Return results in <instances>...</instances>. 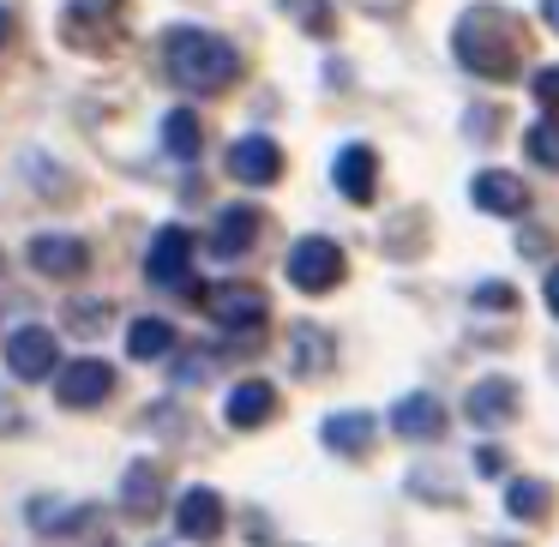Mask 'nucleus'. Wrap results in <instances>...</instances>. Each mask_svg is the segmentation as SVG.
<instances>
[{
    "label": "nucleus",
    "instance_id": "f257e3e1",
    "mask_svg": "<svg viewBox=\"0 0 559 547\" xmlns=\"http://www.w3.org/2000/svg\"><path fill=\"white\" fill-rule=\"evenodd\" d=\"M163 67H169L175 85L187 91H229L235 79H241V49H235L229 37H217V31H169V43H163Z\"/></svg>",
    "mask_w": 559,
    "mask_h": 547
},
{
    "label": "nucleus",
    "instance_id": "f03ea898",
    "mask_svg": "<svg viewBox=\"0 0 559 547\" xmlns=\"http://www.w3.org/2000/svg\"><path fill=\"white\" fill-rule=\"evenodd\" d=\"M457 61L481 79H511L523 61V37H518V19L506 7H475V13L457 19Z\"/></svg>",
    "mask_w": 559,
    "mask_h": 547
},
{
    "label": "nucleus",
    "instance_id": "7ed1b4c3",
    "mask_svg": "<svg viewBox=\"0 0 559 547\" xmlns=\"http://www.w3.org/2000/svg\"><path fill=\"white\" fill-rule=\"evenodd\" d=\"M343 271H349V259H343L337 241H325V235H307V241L289 247V283L301 295H325L343 283Z\"/></svg>",
    "mask_w": 559,
    "mask_h": 547
},
{
    "label": "nucleus",
    "instance_id": "20e7f679",
    "mask_svg": "<svg viewBox=\"0 0 559 547\" xmlns=\"http://www.w3.org/2000/svg\"><path fill=\"white\" fill-rule=\"evenodd\" d=\"M7 367H13L25 385L61 373V343H55V331L49 325H19L13 337H7Z\"/></svg>",
    "mask_w": 559,
    "mask_h": 547
},
{
    "label": "nucleus",
    "instance_id": "39448f33",
    "mask_svg": "<svg viewBox=\"0 0 559 547\" xmlns=\"http://www.w3.org/2000/svg\"><path fill=\"white\" fill-rule=\"evenodd\" d=\"M109 391H115V367L97 361V355H85V361H67L61 373H55V397H61L67 409H97Z\"/></svg>",
    "mask_w": 559,
    "mask_h": 547
},
{
    "label": "nucleus",
    "instance_id": "423d86ee",
    "mask_svg": "<svg viewBox=\"0 0 559 547\" xmlns=\"http://www.w3.org/2000/svg\"><path fill=\"white\" fill-rule=\"evenodd\" d=\"M229 175L235 181H247V187H271L283 175V151H277V139H265V133H241L229 145Z\"/></svg>",
    "mask_w": 559,
    "mask_h": 547
},
{
    "label": "nucleus",
    "instance_id": "0eeeda50",
    "mask_svg": "<svg viewBox=\"0 0 559 547\" xmlns=\"http://www.w3.org/2000/svg\"><path fill=\"white\" fill-rule=\"evenodd\" d=\"M115 25H121V0H73L61 19V37L73 49H91V43H109Z\"/></svg>",
    "mask_w": 559,
    "mask_h": 547
},
{
    "label": "nucleus",
    "instance_id": "6e6552de",
    "mask_svg": "<svg viewBox=\"0 0 559 547\" xmlns=\"http://www.w3.org/2000/svg\"><path fill=\"white\" fill-rule=\"evenodd\" d=\"M211 319H217V325L223 331H235V337H241V331H247V337H253V331L259 325H265V313H271V307H265V295H259V289H247V283H229V289H211Z\"/></svg>",
    "mask_w": 559,
    "mask_h": 547
},
{
    "label": "nucleus",
    "instance_id": "1a4fd4ad",
    "mask_svg": "<svg viewBox=\"0 0 559 547\" xmlns=\"http://www.w3.org/2000/svg\"><path fill=\"white\" fill-rule=\"evenodd\" d=\"M187 265H193V229H181V223L157 229V241H151V253H145V277L163 283V289H175V283L187 277Z\"/></svg>",
    "mask_w": 559,
    "mask_h": 547
},
{
    "label": "nucleus",
    "instance_id": "9d476101",
    "mask_svg": "<svg viewBox=\"0 0 559 547\" xmlns=\"http://www.w3.org/2000/svg\"><path fill=\"white\" fill-rule=\"evenodd\" d=\"M518 403H523V391H518V379H481V385H469V397H463V415H469L475 427H506V421H518Z\"/></svg>",
    "mask_w": 559,
    "mask_h": 547
},
{
    "label": "nucleus",
    "instance_id": "9b49d317",
    "mask_svg": "<svg viewBox=\"0 0 559 547\" xmlns=\"http://www.w3.org/2000/svg\"><path fill=\"white\" fill-rule=\"evenodd\" d=\"M259 229H265V211H259V205H223L217 211V229H211V253H217V259H241L247 247L259 241Z\"/></svg>",
    "mask_w": 559,
    "mask_h": 547
},
{
    "label": "nucleus",
    "instance_id": "f8f14e48",
    "mask_svg": "<svg viewBox=\"0 0 559 547\" xmlns=\"http://www.w3.org/2000/svg\"><path fill=\"white\" fill-rule=\"evenodd\" d=\"M175 530H181L187 542H217L223 535V499L211 494V487H187V494L175 499Z\"/></svg>",
    "mask_w": 559,
    "mask_h": 547
},
{
    "label": "nucleus",
    "instance_id": "ddd939ff",
    "mask_svg": "<svg viewBox=\"0 0 559 547\" xmlns=\"http://www.w3.org/2000/svg\"><path fill=\"white\" fill-rule=\"evenodd\" d=\"M31 265H37L43 277H85L91 247L79 241V235H37V241H31Z\"/></svg>",
    "mask_w": 559,
    "mask_h": 547
},
{
    "label": "nucleus",
    "instance_id": "4468645a",
    "mask_svg": "<svg viewBox=\"0 0 559 547\" xmlns=\"http://www.w3.org/2000/svg\"><path fill=\"white\" fill-rule=\"evenodd\" d=\"M331 181H337V193L349 199V205H367V199H373V181H379V157L367 145H343L337 163H331Z\"/></svg>",
    "mask_w": 559,
    "mask_h": 547
},
{
    "label": "nucleus",
    "instance_id": "2eb2a0df",
    "mask_svg": "<svg viewBox=\"0 0 559 547\" xmlns=\"http://www.w3.org/2000/svg\"><path fill=\"white\" fill-rule=\"evenodd\" d=\"M469 193H475V205L493 211V217H518V211L530 205V181H518L511 169H481Z\"/></svg>",
    "mask_w": 559,
    "mask_h": 547
},
{
    "label": "nucleus",
    "instance_id": "dca6fc26",
    "mask_svg": "<svg viewBox=\"0 0 559 547\" xmlns=\"http://www.w3.org/2000/svg\"><path fill=\"white\" fill-rule=\"evenodd\" d=\"M391 427H397L403 439H439L445 433V409H439L433 391H409V397L391 403Z\"/></svg>",
    "mask_w": 559,
    "mask_h": 547
},
{
    "label": "nucleus",
    "instance_id": "f3484780",
    "mask_svg": "<svg viewBox=\"0 0 559 547\" xmlns=\"http://www.w3.org/2000/svg\"><path fill=\"white\" fill-rule=\"evenodd\" d=\"M271 415H277L271 379H241V385L229 391V427H265Z\"/></svg>",
    "mask_w": 559,
    "mask_h": 547
},
{
    "label": "nucleus",
    "instance_id": "a211bd4d",
    "mask_svg": "<svg viewBox=\"0 0 559 547\" xmlns=\"http://www.w3.org/2000/svg\"><path fill=\"white\" fill-rule=\"evenodd\" d=\"M373 433H379V421H373V415H361V409H343V415H331V421H325V445L343 451V457H361V451L373 445Z\"/></svg>",
    "mask_w": 559,
    "mask_h": 547
},
{
    "label": "nucleus",
    "instance_id": "6ab92c4d",
    "mask_svg": "<svg viewBox=\"0 0 559 547\" xmlns=\"http://www.w3.org/2000/svg\"><path fill=\"white\" fill-rule=\"evenodd\" d=\"M169 349H175L169 319H133V325H127V355H133V361H157V355H169Z\"/></svg>",
    "mask_w": 559,
    "mask_h": 547
},
{
    "label": "nucleus",
    "instance_id": "aec40b11",
    "mask_svg": "<svg viewBox=\"0 0 559 547\" xmlns=\"http://www.w3.org/2000/svg\"><path fill=\"white\" fill-rule=\"evenodd\" d=\"M199 145H205V127H199V115L193 109H169L163 115V151L169 157H199Z\"/></svg>",
    "mask_w": 559,
    "mask_h": 547
},
{
    "label": "nucleus",
    "instance_id": "412c9836",
    "mask_svg": "<svg viewBox=\"0 0 559 547\" xmlns=\"http://www.w3.org/2000/svg\"><path fill=\"white\" fill-rule=\"evenodd\" d=\"M157 499H163V469L133 463V475H127V487H121V506L133 511V518H151V511H157Z\"/></svg>",
    "mask_w": 559,
    "mask_h": 547
},
{
    "label": "nucleus",
    "instance_id": "4be33fe9",
    "mask_svg": "<svg viewBox=\"0 0 559 547\" xmlns=\"http://www.w3.org/2000/svg\"><path fill=\"white\" fill-rule=\"evenodd\" d=\"M506 506H511V518L542 523L547 511H554V487H547V481H530V475H523V481H511V487H506Z\"/></svg>",
    "mask_w": 559,
    "mask_h": 547
},
{
    "label": "nucleus",
    "instance_id": "5701e85b",
    "mask_svg": "<svg viewBox=\"0 0 559 547\" xmlns=\"http://www.w3.org/2000/svg\"><path fill=\"white\" fill-rule=\"evenodd\" d=\"M295 349H301V373H307V379L325 373L331 343H325V331H319V325H295Z\"/></svg>",
    "mask_w": 559,
    "mask_h": 547
},
{
    "label": "nucleus",
    "instance_id": "b1692460",
    "mask_svg": "<svg viewBox=\"0 0 559 547\" xmlns=\"http://www.w3.org/2000/svg\"><path fill=\"white\" fill-rule=\"evenodd\" d=\"M523 151H530L542 169H559V127L554 121H535L530 133H523Z\"/></svg>",
    "mask_w": 559,
    "mask_h": 547
},
{
    "label": "nucleus",
    "instance_id": "393cba45",
    "mask_svg": "<svg viewBox=\"0 0 559 547\" xmlns=\"http://www.w3.org/2000/svg\"><path fill=\"white\" fill-rule=\"evenodd\" d=\"M530 91H535V103L547 109V121L559 127V67H542V73L530 79Z\"/></svg>",
    "mask_w": 559,
    "mask_h": 547
},
{
    "label": "nucleus",
    "instance_id": "a878e982",
    "mask_svg": "<svg viewBox=\"0 0 559 547\" xmlns=\"http://www.w3.org/2000/svg\"><path fill=\"white\" fill-rule=\"evenodd\" d=\"M518 301V295L506 289V283H481V289H475V307H511Z\"/></svg>",
    "mask_w": 559,
    "mask_h": 547
},
{
    "label": "nucleus",
    "instance_id": "bb28decb",
    "mask_svg": "<svg viewBox=\"0 0 559 547\" xmlns=\"http://www.w3.org/2000/svg\"><path fill=\"white\" fill-rule=\"evenodd\" d=\"M475 469H481V475H499V469H506V451H499V445H481V451H475Z\"/></svg>",
    "mask_w": 559,
    "mask_h": 547
},
{
    "label": "nucleus",
    "instance_id": "cd10ccee",
    "mask_svg": "<svg viewBox=\"0 0 559 547\" xmlns=\"http://www.w3.org/2000/svg\"><path fill=\"white\" fill-rule=\"evenodd\" d=\"M0 433H19V403L0 397Z\"/></svg>",
    "mask_w": 559,
    "mask_h": 547
},
{
    "label": "nucleus",
    "instance_id": "c85d7f7f",
    "mask_svg": "<svg viewBox=\"0 0 559 547\" xmlns=\"http://www.w3.org/2000/svg\"><path fill=\"white\" fill-rule=\"evenodd\" d=\"M547 307H554V313H559V265L547 271Z\"/></svg>",
    "mask_w": 559,
    "mask_h": 547
},
{
    "label": "nucleus",
    "instance_id": "c756f323",
    "mask_svg": "<svg viewBox=\"0 0 559 547\" xmlns=\"http://www.w3.org/2000/svg\"><path fill=\"white\" fill-rule=\"evenodd\" d=\"M7 43H13V13L0 7V49H7Z\"/></svg>",
    "mask_w": 559,
    "mask_h": 547
},
{
    "label": "nucleus",
    "instance_id": "7c9ffc66",
    "mask_svg": "<svg viewBox=\"0 0 559 547\" xmlns=\"http://www.w3.org/2000/svg\"><path fill=\"white\" fill-rule=\"evenodd\" d=\"M542 19H547V25L559 31V0H542Z\"/></svg>",
    "mask_w": 559,
    "mask_h": 547
}]
</instances>
